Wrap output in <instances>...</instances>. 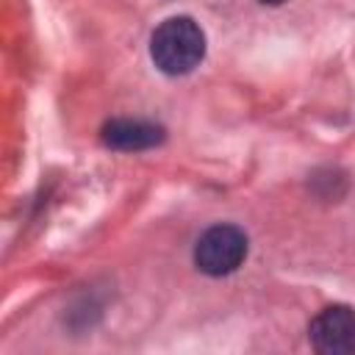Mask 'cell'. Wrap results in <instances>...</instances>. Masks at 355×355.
<instances>
[{"label":"cell","mask_w":355,"mask_h":355,"mask_svg":"<svg viewBox=\"0 0 355 355\" xmlns=\"http://www.w3.org/2000/svg\"><path fill=\"white\" fill-rule=\"evenodd\" d=\"M150 55L161 72L186 75L205 55V33L191 17H169L153 31Z\"/></svg>","instance_id":"cell-1"},{"label":"cell","mask_w":355,"mask_h":355,"mask_svg":"<svg viewBox=\"0 0 355 355\" xmlns=\"http://www.w3.org/2000/svg\"><path fill=\"white\" fill-rule=\"evenodd\" d=\"M308 341L319 355H355V308L330 305L311 319Z\"/></svg>","instance_id":"cell-3"},{"label":"cell","mask_w":355,"mask_h":355,"mask_svg":"<svg viewBox=\"0 0 355 355\" xmlns=\"http://www.w3.org/2000/svg\"><path fill=\"white\" fill-rule=\"evenodd\" d=\"M247 258V233L236 225H214L194 244V263L202 275L222 277L236 272Z\"/></svg>","instance_id":"cell-2"},{"label":"cell","mask_w":355,"mask_h":355,"mask_svg":"<svg viewBox=\"0 0 355 355\" xmlns=\"http://www.w3.org/2000/svg\"><path fill=\"white\" fill-rule=\"evenodd\" d=\"M258 3H266V6H280V3H286V0H258Z\"/></svg>","instance_id":"cell-5"},{"label":"cell","mask_w":355,"mask_h":355,"mask_svg":"<svg viewBox=\"0 0 355 355\" xmlns=\"http://www.w3.org/2000/svg\"><path fill=\"white\" fill-rule=\"evenodd\" d=\"M103 144L125 153L150 150L164 141V128L147 119H111L103 125Z\"/></svg>","instance_id":"cell-4"}]
</instances>
